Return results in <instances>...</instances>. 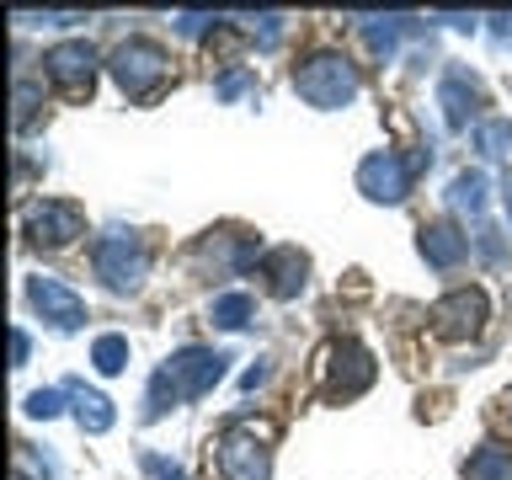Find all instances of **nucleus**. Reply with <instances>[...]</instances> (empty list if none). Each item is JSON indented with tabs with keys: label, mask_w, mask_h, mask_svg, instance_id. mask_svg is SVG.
Masks as SVG:
<instances>
[{
	"label": "nucleus",
	"mask_w": 512,
	"mask_h": 480,
	"mask_svg": "<svg viewBox=\"0 0 512 480\" xmlns=\"http://www.w3.org/2000/svg\"><path fill=\"white\" fill-rule=\"evenodd\" d=\"M230 374V352H214V347H182L171 352L166 368L150 379V406H144V416H166V406H176V400H198L208 395L214 384Z\"/></svg>",
	"instance_id": "nucleus-1"
},
{
	"label": "nucleus",
	"mask_w": 512,
	"mask_h": 480,
	"mask_svg": "<svg viewBox=\"0 0 512 480\" xmlns=\"http://www.w3.org/2000/svg\"><path fill=\"white\" fill-rule=\"evenodd\" d=\"M294 91H299L310 107L336 112V107H347L352 96L363 91V80H358V64H352L347 54H310V59L294 70Z\"/></svg>",
	"instance_id": "nucleus-2"
},
{
	"label": "nucleus",
	"mask_w": 512,
	"mask_h": 480,
	"mask_svg": "<svg viewBox=\"0 0 512 480\" xmlns=\"http://www.w3.org/2000/svg\"><path fill=\"white\" fill-rule=\"evenodd\" d=\"M91 262H96V278H102L112 294H134L144 283V272H150V251H144V240L134 230H102L91 246Z\"/></svg>",
	"instance_id": "nucleus-3"
},
{
	"label": "nucleus",
	"mask_w": 512,
	"mask_h": 480,
	"mask_svg": "<svg viewBox=\"0 0 512 480\" xmlns=\"http://www.w3.org/2000/svg\"><path fill=\"white\" fill-rule=\"evenodd\" d=\"M112 80L128 91V96H150V91H160V80H166V70H171V59H166V48H160L155 38H128V43H118L112 48Z\"/></svg>",
	"instance_id": "nucleus-4"
},
{
	"label": "nucleus",
	"mask_w": 512,
	"mask_h": 480,
	"mask_svg": "<svg viewBox=\"0 0 512 480\" xmlns=\"http://www.w3.org/2000/svg\"><path fill=\"white\" fill-rule=\"evenodd\" d=\"M374 374H379V363H374V352H368L363 342L342 336V342L326 347V395H331V400L363 395L368 384H374Z\"/></svg>",
	"instance_id": "nucleus-5"
},
{
	"label": "nucleus",
	"mask_w": 512,
	"mask_h": 480,
	"mask_svg": "<svg viewBox=\"0 0 512 480\" xmlns=\"http://www.w3.org/2000/svg\"><path fill=\"white\" fill-rule=\"evenodd\" d=\"M86 230V219H80V208L75 203H27L22 208V235L32 240V246H48V251H59V246H70V240Z\"/></svg>",
	"instance_id": "nucleus-6"
},
{
	"label": "nucleus",
	"mask_w": 512,
	"mask_h": 480,
	"mask_svg": "<svg viewBox=\"0 0 512 480\" xmlns=\"http://www.w3.org/2000/svg\"><path fill=\"white\" fill-rule=\"evenodd\" d=\"M358 192L368 203H400L411 192V160H400L395 150H374L358 166Z\"/></svg>",
	"instance_id": "nucleus-7"
},
{
	"label": "nucleus",
	"mask_w": 512,
	"mask_h": 480,
	"mask_svg": "<svg viewBox=\"0 0 512 480\" xmlns=\"http://www.w3.org/2000/svg\"><path fill=\"white\" fill-rule=\"evenodd\" d=\"M27 299H32V310H38L48 326H59V331H80V326H86V299H80L75 288H64L59 278H48V272L27 278Z\"/></svg>",
	"instance_id": "nucleus-8"
},
{
	"label": "nucleus",
	"mask_w": 512,
	"mask_h": 480,
	"mask_svg": "<svg viewBox=\"0 0 512 480\" xmlns=\"http://www.w3.org/2000/svg\"><path fill=\"white\" fill-rule=\"evenodd\" d=\"M219 470H224V480H272V454L246 427H230L219 438Z\"/></svg>",
	"instance_id": "nucleus-9"
},
{
	"label": "nucleus",
	"mask_w": 512,
	"mask_h": 480,
	"mask_svg": "<svg viewBox=\"0 0 512 480\" xmlns=\"http://www.w3.org/2000/svg\"><path fill=\"white\" fill-rule=\"evenodd\" d=\"M480 326H486V294L480 288H454V294H443L438 304H432V331L438 336H475Z\"/></svg>",
	"instance_id": "nucleus-10"
},
{
	"label": "nucleus",
	"mask_w": 512,
	"mask_h": 480,
	"mask_svg": "<svg viewBox=\"0 0 512 480\" xmlns=\"http://www.w3.org/2000/svg\"><path fill=\"white\" fill-rule=\"evenodd\" d=\"M48 64V75L59 80L70 96H91V80H96V48L86 38H70V43H54L43 54Z\"/></svg>",
	"instance_id": "nucleus-11"
},
{
	"label": "nucleus",
	"mask_w": 512,
	"mask_h": 480,
	"mask_svg": "<svg viewBox=\"0 0 512 480\" xmlns=\"http://www.w3.org/2000/svg\"><path fill=\"white\" fill-rule=\"evenodd\" d=\"M256 256V240L251 235H235V230H208L198 246H192V262L214 267V272H240Z\"/></svg>",
	"instance_id": "nucleus-12"
},
{
	"label": "nucleus",
	"mask_w": 512,
	"mask_h": 480,
	"mask_svg": "<svg viewBox=\"0 0 512 480\" xmlns=\"http://www.w3.org/2000/svg\"><path fill=\"white\" fill-rule=\"evenodd\" d=\"M262 278H267V294L272 299H294L304 283H310V256L299 246H278L262 256Z\"/></svg>",
	"instance_id": "nucleus-13"
},
{
	"label": "nucleus",
	"mask_w": 512,
	"mask_h": 480,
	"mask_svg": "<svg viewBox=\"0 0 512 480\" xmlns=\"http://www.w3.org/2000/svg\"><path fill=\"white\" fill-rule=\"evenodd\" d=\"M422 256H427V267H438V272H448V267H459L464 256H470V235H459L448 219H438V224H422Z\"/></svg>",
	"instance_id": "nucleus-14"
},
{
	"label": "nucleus",
	"mask_w": 512,
	"mask_h": 480,
	"mask_svg": "<svg viewBox=\"0 0 512 480\" xmlns=\"http://www.w3.org/2000/svg\"><path fill=\"white\" fill-rule=\"evenodd\" d=\"M438 107H443V123L448 128H464L475 118V107H480V86H475V75H443V86H438Z\"/></svg>",
	"instance_id": "nucleus-15"
},
{
	"label": "nucleus",
	"mask_w": 512,
	"mask_h": 480,
	"mask_svg": "<svg viewBox=\"0 0 512 480\" xmlns=\"http://www.w3.org/2000/svg\"><path fill=\"white\" fill-rule=\"evenodd\" d=\"M64 395L75 400V416H80V427L86 432H107L112 422H118V411H112V400L107 395H96V390H86V384H64Z\"/></svg>",
	"instance_id": "nucleus-16"
},
{
	"label": "nucleus",
	"mask_w": 512,
	"mask_h": 480,
	"mask_svg": "<svg viewBox=\"0 0 512 480\" xmlns=\"http://www.w3.org/2000/svg\"><path fill=\"white\" fill-rule=\"evenodd\" d=\"M251 315H256V299L251 294H219L214 304H208V320L214 326H224V331H240V326H251Z\"/></svg>",
	"instance_id": "nucleus-17"
},
{
	"label": "nucleus",
	"mask_w": 512,
	"mask_h": 480,
	"mask_svg": "<svg viewBox=\"0 0 512 480\" xmlns=\"http://www.w3.org/2000/svg\"><path fill=\"white\" fill-rule=\"evenodd\" d=\"M464 475L470 480H512V454L496 443H480L470 454V464H464Z\"/></svg>",
	"instance_id": "nucleus-18"
},
{
	"label": "nucleus",
	"mask_w": 512,
	"mask_h": 480,
	"mask_svg": "<svg viewBox=\"0 0 512 480\" xmlns=\"http://www.w3.org/2000/svg\"><path fill=\"white\" fill-rule=\"evenodd\" d=\"M475 150L486 155V160H507V155H512V123H507V118L475 123Z\"/></svg>",
	"instance_id": "nucleus-19"
},
{
	"label": "nucleus",
	"mask_w": 512,
	"mask_h": 480,
	"mask_svg": "<svg viewBox=\"0 0 512 480\" xmlns=\"http://www.w3.org/2000/svg\"><path fill=\"white\" fill-rule=\"evenodd\" d=\"M363 32H368V48L390 59L395 43H400V32H406V16H363Z\"/></svg>",
	"instance_id": "nucleus-20"
},
{
	"label": "nucleus",
	"mask_w": 512,
	"mask_h": 480,
	"mask_svg": "<svg viewBox=\"0 0 512 480\" xmlns=\"http://www.w3.org/2000/svg\"><path fill=\"white\" fill-rule=\"evenodd\" d=\"M91 363H96V374H123V368H128V336H118V331L96 336Z\"/></svg>",
	"instance_id": "nucleus-21"
},
{
	"label": "nucleus",
	"mask_w": 512,
	"mask_h": 480,
	"mask_svg": "<svg viewBox=\"0 0 512 480\" xmlns=\"http://www.w3.org/2000/svg\"><path fill=\"white\" fill-rule=\"evenodd\" d=\"M448 203L480 214V208H486V176H480V171H459L454 182H448Z\"/></svg>",
	"instance_id": "nucleus-22"
},
{
	"label": "nucleus",
	"mask_w": 512,
	"mask_h": 480,
	"mask_svg": "<svg viewBox=\"0 0 512 480\" xmlns=\"http://www.w3.org/2000/svg\"><path fill=\"white\" fill-rule=\"evenodd\" d=\"M246 91H256L251 70H230V75L214 80V96H219V102H235V96H246Z\"/></svg>",
	"instance_id": "nucleus-23"
},
{
	"label": "nucleus",
	"mask_w": 512,
	"mask_h": 480,
	"mask_svg": "<svg viewBox=\"0 0 512 480\" xmlns=\"http://www.w3.org/2000/svg\"><path fill=\"white\" fill-rule=\"evenodd\" d=\"M32 112H38V86H32V80H16V112H11V123L27 128Z\"/></svg>",
	"instance_id": "nucleus-24"
},
{
	"label": "nucleus",
	"mask_w": 512,
	"mask_h": 480,
	"mask_svg": "<svg viewBox=\"0 0 512 480\" xmlns=\"http://www.w3.org/2000/svg\"><path fill=\"white\" fill-rule=\"evenodd\" d=\"M59 400H64V390H32L22 411L38 416V422H48V416H59Z\"/></svg>",
	"instance_id": "nucleus-25"
},
{
	"label": "nucleus",
	"mask_w": 512,
	"mask_h": 480,
	"mask_svg": "<svg viewBox=\"0 0 512 480\" xmlns=\"http://www.w3.org/2000/svg\"><path fill=\"white\" fill-rule=\"evenodd\" d=\"M208 22L219 27V16H208V11H182V16H176V32H182V38H203Z\"/></svg>",
	"instance_id": "nucleus-26"
},
{
	"label": "nucleus",
	"mask_w": 512,
	"mask_h": 480,
	"mask_svg": "<svg viewBox=\"0 0 512 480\" xmlns=\"http://www.w3.org/2000/svg\"><path fill=\"white\" fill-rule=\"evenodd\" d=\"M475 246H480V256H486L491 267H502V262H507V246H502V235H496V230H480Z\"/></svg>",
	"instance_id": "nucleus-27"
},
{
	"label": "nucleus",
	"mask_w": 512,
	"mask_h": 480,
	"mask_svg": "<svg viewBox=\"0 0 512 480\" xmlns=\"http://www.w3.org/2000/svg\"><path fill=\"white\" fill-rule=\"evenodd\" d=\"M144 470H150L155 480H187L182 470H176V464L171 459H160V454H144Z\"/></svg>",
	"instance_id": "nucleus-28"
},
{
	"label": "nucleus",
	"mask_w": 512,
	"mask_h": 480,
	"mask_svg": "<svg viewBox=\"0 0 512 480\" xmlns=\"http://www.w3.org/2000/svg\"><path fill=\"white\" fill-rule=\"evenodd\" d=\"M32 358V342H27V331L22 326H11V368H22Z\"/></svg>",
	"instance_id": "nucleus-29"
},
{
	"label": "nucleus",
	"mask_w": 512,
	"mask_h": 480,
	"mask_svg": "<svg viewBox=\"0 0 512 480\" xmlns=\"http://www.w3.org/2000/svg\"><path fill=\"white\" fill-rule=\"evenodd\" d=\"M278 32H283V16H256V38H262V48L278 43Z\"/></svg>",
	"instance_id": "nucleus-30"
},
{
	"label": "nucleus",
	"mask_w": 512,
	"mask_h": 480,
	"mask_svg": "<svg viewBox=\"0 0 512 480\" xmlns=\"http://www.w3.org/2000/svg\"><path fill=\"white\" fill-rule=\"evenodd\" d=\"M267 374H272V368L256 363V368H246V379H240V384H246V390H256V384H267Z\"/></svg>",
	"instance_id": "nucleus-31"
},
{
	"label": "nucleus",
	"mask_w": 512,
	"mask_h": 480,
	"mask_svg": "<svg viewBox=\"0 0 512 480\" xmlns=\"http://www.w3.org/2000/svg\"><path fill=\"white\" fill-rule=\"evenodd\" d=\"M502 203H507V219H512V176L502 182Z\"/></svg>",
	"instance_id": "nucleus-32"
},
{
	"label": "nucleus",
	"mask_w": 512,
	"mask_h": 480,
	"mask_svg": "<svg viewBox=\"0 0 512 480\" xmlns=\"http://www.w3.org/2000/svg\"><path fill=\"white\" fill-rule=\"evenodd\" d=\"M16 480H27V475H16Z\"/></svg>",
	"instance_id": "nucleus-33"
},
{
	"label": "nucleus",
	"mask_w": 512,
	"mask_h": 480,
	"mask_svg": "<svg viewBox=\"0 0 512 480\" xmlns=\"http://www.w3.org/2000/svg\"><path fill=\"white\" fill-rule=\"evenodd\" d=\"M507 406H512V395H507Z\"/></svg>",
	"instance_id": "nucleus-34"
}]
</instances>
